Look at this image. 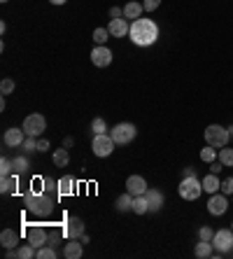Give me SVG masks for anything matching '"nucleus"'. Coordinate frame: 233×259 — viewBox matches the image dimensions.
<instances>
[{"instance_id":"44","label":"nucleus","mask_w":233,"mask_h":259,"mask_svg":"<svg viewBox=\"0 0 233 259\" xmlns=\"http://www.w3.org/2000/svg\"><path fill=\"white\" fill-rule=\"evenodd\" d=\"M72 145H75V140H72V138H70V136H68V138H66V140H63V147H72Z\"/></svg>"},{"instance_id":"28","label":"nucleus","mask_w":233,"mask_h":259,"mask_svg":"<svg viewBox=\"0 0 233 259\" xmlns=\"http://www.w3.org/2000/svg\"><path fill=\"white\" fill-rule=\"evenodd\" d=\"M217 154H219V150H217V147H212V145H205L203 150H201V161L212 163V161H217Z\"/></svg>"},{"instance_id":"17","label":"nucleus","mask_w":233,"mask_h":259,"mask_svg":"<svg viewBox=\"0 0 233 259\" xmlns=\"http://www.w3.org/2000/svg\"><path fill=\"white\" fill-rule=\"evenodd\" d=\"M145 196L150 201V212H159L163 208V194L159 192V189H147Z\"/></svg>"},{"instance_id":"18","label":"nucleus","mask_w":233,"mask_h":259,"mask_svg":"<svg viewBox=\"0 0 233 259\" xmlns=\"http://www.w3.org/2000/svg\"><path fill=\"white\" fill-rule=\"evenodd\" d=\"M52 161H54L56 168H66L68 163H70V152H68V147H59V150L52 152Z\"/></svg>"},{"instance_id":"6","label":"nucleus","mask_w":233,"mask_h":259,"mask_svg":"<svg viewBox=\"0 0 233 259\" xmlns=\"http://www.w3.org/2000/svg\"><path fill=\"white\" fill-rule=\"evenodd\" d=\"M135 133H137V128L133 126L131 121H121V124H117V126L110 131V136H112V140L117 145H128V143H133Z\"/></svg>"},{"instance_id":"46","label":"nucleus","mask_w":233,"mask_h":259,"mask_svg":"<svg viewBox=\"0 0 233 259\" xmlns=\"http://www.w3.org/2000/svg\"><path fill=\"white\" fill-rule=\"evenodd\" d=\"M228 136H231V138H233V126H228Z\"/></svg>"},{"instance_id":"23","label":"nucleus","mask_w":233,"mask_h":259,"mask_svg":"<svg viewBox=\"0 0 233 259\" xmlns=\"http://www.w3.org/2000/svg\"><path fill=\"white\" fill-rule=\"evenodd\" d=\"M114 208H117V210L119 212H128V210H133V194H121L119 199L114 201Z\"/></svg>"},{"instance_id":"9","label":"nucleus","mask_w":233,"mask_h":259,"mask_svg":"<svg viewBox=\"0 0 233 259\" xmlns=\"http://www.w3.org/2000/svg\"><path fill=\"white\" fill-rule=\"evenodd\" d=\"M91 63L96 68H108L112 63V49H108V45H96L91 49Z\"/></svg>"},{"instance_id":"19","label":"nucleus","mask_w":233,"mask_h":259,"mask_svg":"<svg viewBox=\"0 0 233 259\" xmlns=\"http://www.w3.org/2000/svg\"><path fill=\"white\" fill-rule=\"evenodd\" d=\"M143 12H145V7H143V3H135V0H131V3H126L124 5V19H140L143 17Z\"/></svg>"},{"instance_id":"12","label":"nucleus","mask_w":233,"mask_h":259,"mask_svg":"<svg viewBox=\"0 0 233 259\" xmlns=\"http://www.w3.org/2000/svg\"><path fill=\"white\" fill-rule=\"evenodd\" d=\"M147 180H145L143 175H131L128 180H126V192L133 194V196H140V194L147 192Z\"/></svg>"},{"instance_id":"48","label":"nucleus","mask_w":233,"mask_h":259,"mask_svg":"<svg viewBox=\"0 0 233 259\" xmlns=\"http://www.w3.org/2000/svg\"><path fill=\"white\" fill-rule=\"evenodd\" d=\"M231 205H233V201H231Z\"/></svg>"},{"instance_id":"3","label":"nucleus","mask_w":233,"mask_h":259,"mask_svg":"<svg viewBox=\"0 0 233 259\" xmlns=\"http://www.w3.org/2000/svg\"><path fill=\"white\" fill-rule=\"evenodd\" d=\"M203 138H205V145H212L217 150L226 147L231 136H228V128L226 126H219V124H210L208 128L203 131Z\"/></svg>"},{"instance_id":"21","label":"nucleus","mask_w":233,"mask_h":259,"mask_svg":"<svg viewBox=\"0 0 233 259\" xmlns=\"http://www.w3.org/2000/svg\"><path fill=\"white\" fill-rule=\"evenodd\" d=\"M201 182H203V192H208V194H217L221 189V180L215 173H208Z\"/></svg>"},{"instance_id":"15","label":"nucleus","mask_w":233,"mask_h":259,"mask_svg":"<svg viewBox=\"0 0 233 259\" xmlns=\"http://www.w3.org/2000/svg\"><path fill=\"white\" fill-rule=\"evenodd\" d=\"M84 243L79 241V238H68L66 247H63V254H66L68 259H79L84 254Z\"/></svg>"},{"instance_id":"42","label":"nucleus","mask_w":233,"mask_h":259,"mask_svg":"<svg viewBox=\"0 0 233 259\" xmlns=\"http://www.w3.org/2000/svg\"><path fill=\"white\" fill-rule=\"evenodd\" d=\"M182 178H196V168H192V166H187V168L182 170Z\"/></svg>"},{"instance_id":"31","label":"nucleus","mask_w":233,"mask_h":259,"mask_svg":"<svg viewBox=\"0 0 233 259\" xmlns=\"http://www.w3.org/2000/svg\"><path fill=\"white\" fill-rule=\"evenodd\" d=\"M12 161H14V173L17 175H24L28 170V159L26 157H14Z\"/></svg>"},{"instance_id":"4","label":"nucleus","mask_w":233,"mask_h":259,"mask_svg":"<svg viewBox=\"0 0 233 259\" xmlns=\"http://www.w3.org/2000/svg\"><path fill=\"white\" fill-rule=\"evenodd\" d=\"M177 192L184 201H196L203 194V182L198 180V178H182Z\"/></svg>"},{"instance_id":"16","label":"nucleus","mask_w":233,"mask_h":259,"mask_svg":"<svg viewBox=\"0 0 233 259\" xmlns=\"http://www.w3.org/2000/svg\"><path fill=\"white\" fill-rule=\"evenodd\" d=\"M82 234H84V222L79 217H70L66 224V236L68 238H82Z\"/></svg>"},{"instance_id":"36","label":"nucleus","mask_w":233,"mask_h":259,"mask_svg":"<svg viewBox=\"0 0 233 259\" xmlns=\"http://www.w3.org/2000/svg\"><path fill=\"white\" fill-rule=\"evenodd\" d=\"M221 194H226V196H233V178H224L221 180Z\"/></svg>"},{"instance_id":"41","label":"nucleus","mask_w":233,"mask_h":259,"mask_svg":"<svg viewBox=\"0 0 233 259\" xmlns=\"http://www.w3.org/2000/svg\"><path fill=\"white\" fill-rule=\"evenodd\" d=\"M47 150H49V140L40 138L37 140V152H47Z\"/></svg>"},{"instance_id":"5","label":"nucleus","mask_w":233,"mask_h":259,"mask_svg":"<svg viewBox=\"0 0 233 259\" xmlns=\"http://www.w3.org/2000/svg\"><path fill=\"white\" fill-rule=\"evenodd\" d=\"M114 140H112V136H108V133H96L94 136V140H91V150H94V154L96 157H101V159H105V157H110L114 152Z\"/></svg>"},{"instance_id":"25","label":"nucleus","mask_w":233,"mask_h":259,"mask_svg":"<svg viewBox=\"0 0 233 259\" xmlns=\"http://www.w3.org/2000/svg\"><path fill=\"white\" fill-rule=\"evenodd\" d=\"M70 194H75V180L70 175H66L59 180V196H70Z\"/></svg>"},{"instance_id":"2","label":"nucleus","mask_w":233,"mask_h":259,"mask_svg":"<svg viewBox=\"0 0 233 259\" xmlns=\"http://www.w3.org/2000/svg\"><path fill=\"white\" fill-rule=\"evenodd\" d=\"M24 205H26V210L33 212L35 217H47V215H52L56 201L44 192H28L24 196Z\"/></svg>"},{"instance_id":"24","label":"nucleus","mask_w":233,"mask_h":259,"mask_svg":"<svg viewBox=\"0 0 233 259\" xmlns=\"http://www.w3.org/2000/svg\"><path fill=\"white\" fill-rule=\"evenodd\" d=\"M133 212H135V215H145V212H150V201H147L145 194L133 196Z\"/></svg>"},{"instance_id":"20","label":"nucleus","mask_w":233,"mask_h":259,"mask_svg":"<svg viewBox=\"0 0 233 259\" xmlns=\"http://www.w3.org/2000/svg\"><path fill=\"white\" fill-rule=\"evenodd\" d=\"M194 254H196L198 259H208L215 254V245H212V241H198L196 247H194Z\"/></svg>"},{"instance_id":"7","label":"nucleus","mask_w":233,"mask_h":259,"mask_svg":"<svg viewBox=\"0 0 233 259\" xmlns=\"http://www.w3.org/2000/svg\"><path fill=\"white\" fill-rule=\"evenodd\" d=\"M215 254H228L233 250V229H219L212 236Z\"/></svg>"},{"instance_id":"8","label":"nucleus","mask_w":233,"mask_h":259,"mask_svg":"<svg viewBox=\"0 0 233 259\" xmlns=\"http://www.w3.org/2000/svg\"><path fill=\"white\" fill-rule=\"evenodd\" d=\"M21 128L26 131V136L37 138V136H42L44 128H47V119H44V115H40V112H33V115H28L24 119V126Z\"/></svg>"},{"instance_id":"45","label":"nucleus","mask_w":233,"mask_h":259,"mask_svg":"<svg viewBox=\"0 0 233 259\" xmlns=\"http://www.w3.org/2000/svg\"><path fill=\"white\" fill-rule=\"evenodd\" d=\"M49 3H52V5H63L66 0H49Z\"/></svg>"},{"instance_id":"10","label":"nucleus","mask_w":233,"mask_h":259,"mask_svg":"<svg viewBox=\"0 0 233 259\" xmlns=\"http://www.w3.org/2000/svg\"><path fill=\"white\" fill-rule=\"evenodd\" d=\"M228 208H231V203H228L226 194L217 192V194H212V196H210V201H208V212H210V215L219 217V215H224Z\"/></svg>"},{"instance_id":"29","label":"nucleus","mask_w":233,"mask_h":259,"mask_svg":"<svg viewBox=\"0 0 233 259\" xmlns=\"http://www.w3.org/2000/svg\"><path fill=\"white\" fill-rule=\"evenodd\" d=\"M33 257H37V250L30 245V243L17 247V259H33Z\"/></svg>"},{"instance_id":"34","label":"nucleus","mask_w":233,"mask_h":259,"mask_svg":"<svg viewBox=\"0 0 233 259\" xmlns=\"http://www.w3.org/2000/svg\"><path fill=\"white\" fill-rule=\"evenodd\" d=\"M12 91H14V79L5 77L3 82H0V94H3V96H10Z\"/></svg>"},{"instance_id":"38","label":"nucleus","mask_w":233,"mask_h":259,"mask_svg":"<svg viewBox=\"0 0 233 259\" xmlns=\"http://www.w3.org/2000/svg\"><path fill=\"white\" fill-rule=\"evenodd\" d=\"M212 236H215V231L210 229V227H201V229H198V238H201V241H212Z\"/></svg>"},{"instance_id":"1","label":"nucleus","mask_w":233,"mask_h":259,"mask_svg":"<svg viewBox=\"0 0 233 259\" xmlns=\"http://www.w3.org/2000/svg\"><path fill=\"white\" fill-rule=\"evenodd\" d=\"M128 37L133 40V45L137 47H152V45L159 40V26L152 21V19H135L131 24V33Z\"/></svg>"},{"instance_id":"37","label":"nucleus","mask_w":233,"mask_h":259,"mask_svg":"<svg viewBox=\"0 0 233 259\" xmlns=\"http://www.w3.org/2000/svg\"><path fill=\"white\" fill-rule=\"evenodd\" d=\"M21 147H24L26 152H33V150L37 152V140L33 138V136H26V140H24V145H21Z\"/></svg>"},{"instance_id":"35","label":"nucleus","mask_w":233,"mask_h":259,"mask_svg":"<svg viewBox=\"0 0 233 259\" xmlns=\"http://www.w3.org/2000/svg\"><path fill=\"white\" fill-rule=\"evenodd\" d=\"M91 131H94V136H96V133H105V131H108V126H105V119L96 117V119L91 121Z\"/></svg>"},{"instance_id":"40","label":"nucleus","mask_w":233,"mask_h":259,"mask_svg":"<svg viewBox=\"0 0 233 259\" xmlns=\"http://www.w3.org/2000/svg\"><path fill=\"white\" fill-rule=\"evenodd\" d=\"M110 17H112V19H121V17H124V7H110Z\"/></svg>"},{"instance_id":"27","label":"nucleus","mask_w":233,"mask_h":259,"mask_svg":"<svg viewBox=\"0 0 233 259\" xmlns=\"http://www.w3.org/2000/svg\"><path fill=\"white\" fill-rule=\"evenodd\" d=\"M217 159L221 161V166L224 168H233V147H221L219 150V154H217Z\"/></svg>"},{"instance_id":"32","label":"nucleus","mask_w":233,"mask_h":259,"mask_svg":"<svg viewBox=\"0 0 233 259\" xmlns=\"http://www.w3.org/2000/svg\"><path fill=\"white\" fill-rule=\"evenodd\" d=\"M108 37H112L108 28H96L94 30V40H96V45H108Z\"/></svg>"},{"instance_id":"39","label":"nucleus","mask_w":233,"mask_h":259,"mask_svg":"<svg viewBox=\"0 0 233 259\" xmlns=\"http://www.w3.org/2000/svg\"><path fill=\"white\" fill-rule=\"evenodd\" d=\"M159 5H161V0H145L143 3L145 12H154V10H159Z\"/></svg>"},{"instance_id":"26","label":"nucleus","mask_w":233,"mask_h":259,"mask_svg":"<svg viewBox=\"0 0 233 259\" xmlns=\"http://www.w3.org/2000/svg\"><path fill=\"white\" fill-rule=\"evenodd\" d=\"M17 185H19L17 173L7 175V178H3V182H0V192H3V194H12L14 189H17Z\"/></svg>"},{"instance_id":"11","label":"nucleus","mask_w":233,"mask_h":259,"mask_svg":"<svg viewBox=\"0 0 233 259\" xmlns=\"http://www.w3.org/2000/svg\"><path fill=\"white\" fill-rule=\"evenodd\" d=\"M26 238H28V243L35 250H40L42 245H47L49 243V234L42 227H30V229H26Z\"/></svg>"},{"instance_id":"49","label":"nucleus","mask_w":233,"mask_h":259,"mask_svg":"<svg viewBox=\"0 0 233 259\" xmlns=\"http://www.w3.org/2000/svg\"><path fill=\"white\" fill-rule=\"evenodd\" d=\"M231 224H233V222H231Z\"/></svg>"},{"instance_id":"33","label":"nucleus","mask_w":233,"mask_h":259,"mask_svg":"<svg viewBox=\"0 0 233 259\" xmlns=\"http://www.w3.org/2000/svg\"><path fill=\"white\" fill-rule=\"evenodd\" d=\"M56 257V250H54V245H42L40 250H37V259H54Z\"/></svg>"},{"instance_id":"43","label":"nucleus","mask_w":233,"mask_h":259,"mask_svg":"<svg viewBox=\"0 0 233 259\" xmlns=\"http://www.w3.org/2000/svg\"><path fill=\"white\" fill-rule=\"evenodd\" d=\"M219 166H221V161H219V163H217V161H212V163H210V173H215V175H217V173H219V170H221Z\"/></svg>"},{"instance_id":"30","label":"nucleus","mask_w":233,"mask_h":259,"mask_svg":"<svg viewBox=\"0 0 233 259\" xmlns=\"http://www.w3.org/2000/svg\"><path fill=\"white\" fill-rule=\"evenodd\" d=\"M12 173H14V161L3 157L0 159V178H7V175H12Z\"/></svg>"},{"instance_id":"22","label":"nucleus","mask_w":233,"mask_h":259,"mask_svg":"<svg viewBox=\"0 0 233 259\" xmlns=\"http://www.w3.org/2000/svg\"><path fill=\"white\" fill-rule=\"evenodd\" d=\"M19 243V234L14 229H5L3 234H0V245L5 247V250H10V247H17Z\"/></svg>"},{"instance_id":"14","label":"nucleus","mask_w":233,"mask_h":259,"mask_svg":"<svg viewBox=\"0 0 233 259\" xmlns=\"http://www.w3.org/2000/svg\"><path fill=\"white\" fill-rule=\"evenodd\" d=\"M26 140V131L24 128H7L5 136H3V143L7 147H21Z\"/></svg>"},{"instance_id":"47","label":"nucleus","mask_w":233,"mask_h":259,"mask_svg":"<svg viewBox=\"0 0 233 259\" xmlns=\"http://www.w3.org/2000/svg\"><path fill=\"white\" fill-rule=\"evenodd\" d=\"M0 3H7V0H0Z\"/></svg>"},{"instance_id":"13","label":"nucleus","mask_w":233,"mask_h":259,"mask_svg":"<svg viewBox=\"0 0 233 259\" xmlns=\"http://www.w3.org/2000/svg\"><path fill=\"white\" fill-rule=\"evenodd\" d=\"M108 30L112 37H126L131 33V24H128V19H112L108 24Z\"/></svg>"}]
</instances>
